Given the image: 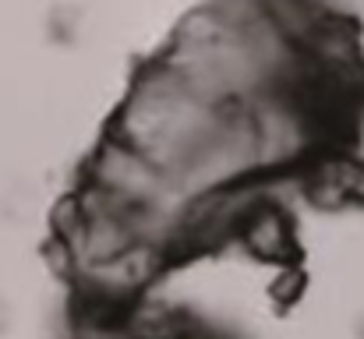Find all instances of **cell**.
I'll return each mask as SVG.
<instances>
[{"label":"cell","instance_id":"cell-1","mask_svg":"<svg viewBox=\"0 0 364 339\" xmlns=\"http://www.w3.org/2000/svg\"><path fill=\"white\" fill-rule=\"evenodd\" d=\"M159 60L202 96L237 110L297 92L311 75L304 43L265 0H223L191 14Z\"/></svg>","mask_w":364,"mask_h":339},{"label":"cell","instance_id":"cell-2","mask_svg":"<svg viewBox=\"0 0 364 339\" xmlns=\"http://www.w3.org/2000/svg\"><path fill=\"white\" fill-rule=\"evenodd\" d=\"M234 117L237 107H223L202 96L173 68L156 60L127 89L117 110L114 138H121L127 149H134L152 166L166 170L191 195V181L198 166L223 141Z\"/></svg>","mask_w":364,"mask_h":339},{"label":"cell","instance_id":"cell-4","mask_svg":"<svg viewBox=\"0 0 364 339\" xmlns=\"http://www.w3.org/2000/svg\"><path fill=\"white\" fill-rule=\"evenodd\" d=\"M4 325H7V308H4V301H0V333H4Z\"/></svg>","mask_w":364,"mask_h":339},{"label":"cell","instance_id":"cell-3","mask_svg":"<svg viewBox=\"0 0 364 339\" xmlns=\"http://www.w3.org/2000/svg\"><path fill=\"white\" fill-rule=\"evenodd\" d=\"M234 237L244 244L247 254H255L262 262H272V265H287L290 254H294V230H290L287 212L276 202L255 198V205L244 212Z\"/></svg>","mask_w":364,"mask_h":339}]
</instances>
